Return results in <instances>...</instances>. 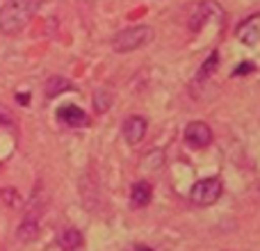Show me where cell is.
<instances>
[{"label":"cell","mask_w":260,"mask_h":251,"mask_svg":"<svg viewBox=\"0 0 260 251\" xmlns=\"http://www.w3.org/2000/svg\"><path fill=\"white\" fill-rule=\"evenodd\" d=\"M59 247L62 251H78L82 247V233L78 229H64L59 233Z\"/></svg>","instance_id":"cell-9"},{"label":"cell","mask_w":260,"mask_h":251,"mask_svg":"<svg viewBox=\"0 0 260 251\" xmlns=\"http://www.w3.org/2000/svg\"><path fill=\"white\" fill-rule=\"evenodd\" d=\"M37 233H39V224H37V219H35V217H25V219H23V224L18 226V240L30 242V240L37 238Z\"/></svg>","instance_id":"cell-10"},{"label":"cell","mask_w":260,"mask_h":251,"mask_svg":"<svg viewBox=\"0 0 260 251\" xmlns=\"http://www.w3.org/2000/svg\"><path fill=\"white\" fill-rule=\"evenodd\" d=\"M151 39H153V30L148 25H133L112 37V48L114 53H130V50L146 46Z\"/></svg>","instance_id":"cell-2"},{"label":"cell","mask_w":260,"mask_h":251,"mask_svg":"<svg viewBox=\"0 0 260 251\" xmlns=\"http://www.w3.org/2000/svg\"><path fill=\"white\" fill-rule=\"evenodd\" d=\"M212 142V130L203 121H192L185 128V144L189 148H206Z\"/></svg>","instance_id":"cell-5"},{"label":"cell","mask_w":260,"mask_h":251,"mask_svg":"<svg viewBox=\"0 0 260 251\" xmlns=\"http://www.w3.org/2000/svg\"><path fill=\"white\" fill-rule=\"evenodd\" d=\"M57 117L69 125H85L87 123V114L82 112L78 105H62V108L57 110Z\"/></svg>","instance_id":"cell-8"},{"label":"cell","mask_w":260,"mask_h":251,"mask_svg":"<svg viewBox=\"0 0 260 251\" xmlns=\"http://www.w3.org/2000/svg\"><path fill=\"white\" fill-rule=\"evenodd\" d=\"M146 128H148V123L144 117H128L123 121V137H126V142L130 146H137L146 137Z\"/></svg>","instance_id":"cell-6"},{"label":"cell","mask_w":260,"mask_h":251,"mask_svg":"<svg viewBox=\"0 0 260 251\" xmlns=\"http://www.w3.org/2000/svg\"><path fill=\"white\" fill-rule=\"evenodd\" d=\"M137 251H148V249H144V247H139V249H137Z\"/></svg>","instance_id":"cell-13"},{"label":"cell","mask_w":260,"mask_h":251,"mask_svg":"<svg viewBox=\"0 0 260 251\" xmlns=\"http://www.w3.org/2000/svg\"><path fill=\"white\" fill-rule=\"evenodd\" d=\"M221 192H224V183H221L217 176L212 178H203L199 183L192 185V192H189V199L197 206H212L215 201H219Z\"/></svg>","instance_id":"cell-3"},{"label":"cell","mask_w":260,"mask_h":251,"mask_svg":"<svg viewBox=\"0 0 260 251\" xmlns=\"http://www.w3.org/2000/svg\"><path fill=\"white\" fill-rule=\"evenodd\" d=\"M94 105L99 112H105V110L110 108V96L105 94V91H96L94 94Z\"/></svg>","instance_id":"cell-11"},{"label":"cell","mask_w":260,"mask_h":251,"mask_svg":"<svg viewBox=\"0 0 260 251\" xmlns=\"http://www.w3.org/2000/svg\"><path fill=\"white\" fill-rule=\"evenodd\" d=\"M258 190H260V185H258Z\"/></svg>","instance_id":"cell-14"},{"label":"cell","mask_w":260,"mask_h":251,"mask_svg":"<svg viewBox=\"0 0 260 251\" xmlns=\"http://www.w3.org/2000/svg\"><path fill=\"white\" fill-rule=\"evenodd\" d=\"M217 59H219V55H217V50L210 55V57L203 62V69H201V76H210V73H215L217 69Z\"/></svg>","instance_id":"cell-12"},{"label":"cell","mask_w":260,"mask_h":251,"mask_svg":"<svg viewBox=\"0 0 260 251\" xmlns=\"http://www.w3.org/2000/svg\"><path fill=\"white\" fill-rule=\"evenodd\" d=\"M151 197H153V190H151V183H146V180H137V183L130 187V203L137 208L148 206Z\"/></svg>","instance_id":"cell-7"},{"label":"cell","mask_w":260,"mask_h":251,"mask_svg":"<svg viewBox=\"0 0 260 251\" xmlns=\"http://www.w3.org/2000/svg\"><path fill=\"white\" fill-rule=\"evenodd\" d=\"M221 16V7L215 3V0H203V3L194 5L192 9V18H189V27L192 30H201L208 21Z\"/></svg>","instance_id":"cell-4"},{"label":"cell","mask_w":260,"mask_h":251,"mask_svg":"<svg viewBox=\"0 0 260 251\" xmlns=\"http://www.w3.org/2000/svg\"><path fill=\"white\" fill-rule=\"evenodd\" d=\"M41 5H44V0H7L0 7V32L3 35L21 32L32 21V16Z\"/></svg>","instance_id":"cell-1"}]
</instances>
